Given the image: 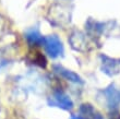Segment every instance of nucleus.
Listing matches in <instances>:
<instances>
[{
  "label": "nucleus",
  "instance_id": "obj_1",
  "mask_svg": "<svg viewBox=\"0 0 120 119\" xmlns=\"http://www.w3.org/2000/svg\"><path fill=\"white\" fill-rule=\"evenodd\" d=\"M47 104L49 107H57L62 110H72L74 104L71 97L66 94L62 90H55L52 94L47 97Z\"/></svg>",
  "mask_w": 120,
  "mask_h": 119
},
{
  "label": "nucleus",
  "instance_id": "obj_2",
  "mask_svg": "<svg viewBox=\"0 0 120 119\" xmlns=\"http://www.w3.org/2000/svg\"><path fill=\"white\" fill-rule=\"evenodd\" d=\"M44 48L46 50V53L51 59H57L59 57L63 56V44L59 36L56 34H51L48 36H45L44 41Z\"/></svg>",
  "mask_w": 120,
  "mask_h": 119
},
{
  "label": "nucleus",
  "instance_id": "obj_3",
  "mask_svg": "<svg viewBox=\"0 0 120 119\" xmlns=\"http://www.w3.org/2000/svg\"><path fill=\"white\" fill-rule=\"evenodd\" d=\"M101 70L108 77H115L120 73V58H112L105 54L99 55Z\"/></svg>",
  "mask_w": 120,
  "mask_h": 119
},
{
  "label": "nucleus",
  "instance_id": "obj_4",
  "mask_svg": "<svg viewBox=\"0 0 120 119\" xmlns=\"http://www.w3.org/2000/svg\"><path fill=\"white\" fill-rule=\"evenodd\" d=\"M101 94L104 95L106 105L111 110H118L120 105V88H117L114 83H111L101 91Z\"/></svg>",
  "mask_w": 120,
  "mask_h": 119
},
{
  "label": "nucleus",
  "instance_id": "obj_5",
  "mask_svg": "<svg viewBox=\"0 0 120 119\" xmlns=\"http://www.w3.org/2000/svg\"><path fill=\"white\" fill-rule=\"evenodd\" d=\"M87 35L80 31H74L69 37L71 48L76 51H86L90 50V43L87 41Z\"/></svg>",
  "mask_w": 120,
  "mask_h": 119
},
{
  "label": "nucleus",
  "instance_id": "obj_6",
  "mask_svg": "<svg viewBox=\"0 0 120 119\" xmlns=\"http://www.w3.org/2000/svg\"><path fill=\"white\" fill-rule=\"evenodd\" d=\"M26 61L32 66L38 67L41 69H46L47 67V59L38 47H31L26 56Z\"/></svg>",
  "mask_w": 120,
  "mask_h": 119
},
{
  "label": "nucleus",
  "instance_id": "obj_7",
  "mask_svg": "<svg viewBox=\"0 0 120 119\" xmlns=\"http://www.w3.org/2000/svg\"><path fill=\"white\" fill-rule=\"evenodd\" d=\"M24 37H25L27 44L30 47H39L44 45L45 36H43L37 26H33V27L27 28L24 32Z\"/></svg>",
  "mask_w": 120,
  "mask_h": 119
},
{
  "label": "nucleus",
  "instance_id": "obj_8",
  "mask_svg": "<svg viewBox=\"0 0 120 119\" xmlns=\"http://www.w3.org/2000/svg\"><path fill=\"white\" fill-rule=\"evenodd\" d=\"M105 23L104 22H98L96 20L87 19V21L85 22V28H86V33L91 38H93V41H97L98 38L101 37V35L105 32Z\"/></svg>",
  "mask_w": 120,
  "mask_h": 119
},
{
  "label": "nucleus",
  "instance_id": "obj_9",
  "mask_svg": "<svg viewBox=\"0 0 120 119\" xmlns=\"http://www.w3.org/2000/svg\"><path fill=\"white\" fill-rule=\"evenodd\" d=\"M52 70H54V72L56 74H58L59 77L63 78L64 80H67V81L75 83V84H83V83H84L83 79L81 78L78 73L71 71V70H69V69H67V68H64V67L61 66V65H54V66H52Z\"/></svg>",
  "mask_w": 120,
  "mask_h": 119
},
{
  "label": "nucleus",
  "instance_id": "obj_10",
  "mask_svg": "<svg viewBox=\"0 0 120 119\" xmlns=\"http://www.w3.org/2000/svg\"><path fill=\"white\" fill-rule=\"evenodd\" d=\"M80 115L85 119H104V116L90 103H83L80 105Z\"/></svg>",
  "mask_w": 120,
  "mask_h": 119
},
{
  "label": "nucleus",
  "instance_id": "obj_11",
  "mask_svg": "<svg viewBox=\"0 0 120 119\" xmlns=\"http://www.w3.org/2000/svg\"><path fill=\"white\" fill-rule=\"evenodd\" d=\"M13 62L12 54L10 53L8 47H1L0 48V70L6 68Z\"/></svg>",
  "mask_w": 120,
  "mask_h": 119
},
{
  "label": "nucleus",
  "instance_id": "obj_12",
  "mask_svg": "<svg viewBox=\"0 0 120 119\" xmlns=\"http://www.w3.org/2000/svg\"><path fill=\"white\" fill-rule=\"evenodd\" d=\"M9 26H8V21L4 16H2L0 14V39L8 33Z\"/></svg>",
  "mask_w": 120,
  "mask_h": 119
},
{
  "label": "nucleus",
  "instance_id": "obj_13",
  "mask_svg": "<svg viewBox=\"0 0 120 119\" xmlns=\"http://www.w3.org/2000/svg\"><path fill=\"white\" fill-rule=\"evenodd\" d=\"M108 119H120V113L118 110H111L109 113Z\"/></svg>",
  "mask_w": 120,
  "mask_h": 119
},
{
  "label": "nucleus",
  "instance_id": "obj_14",
  "mask_svg": "<svg viewBox=\"0 0 120 119\" xmlns=\"http://www.w3.org/2000/svg\"><path fill=\"white\" fill-rule=\"evenodd\" d=\"M69 119H85V118L83 116H81V115H71Z\"/></svg>",
  "mask_w": 120,
  "mask_h": 119
},
{
  "label": "nucleus",
  "instance_id": "obj_15",
  "mask_svg": "<svg viewBox=\"0 0 120 119\" xmlns=\"http://www.w3.org/2000/svg\"><path fill=\"white\" fill-rule=\"evenodd\" d=\"M0 110H1V106H0Z\"/></svg>",
  "mask_w": 120,
  "mask_h": 119
}]
</instances>
